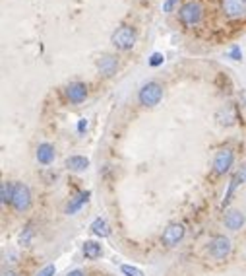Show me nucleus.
Wrapping results in <instances>:
<instances>
[{
  "instance_id": "22",
  "label": "nucleus",
  "mask_w": 246,
  "mask_h": 276,
  "mask_svg": "<svg viewBox=\"0 0 246 276\" xmlns=\"http://www.w3.org/2000/svg\"><path fill=\"white\" fill-rule=\"evenodd\" d=\"M54 273H56V267H54V265H47V267H45V269H41L35 276H53Z\"/></svg>"
},
{
  "instance_id": "11",
  "label": "nucleus",
  "mask_w": 246,
  "mask_h": 276,
  "mask_svg": "<svg viewBox=\"0 0 246 276\" xmlns=\"http://www.w3.org/2000/svg\"><path fill=\"white\" fill-rule=\"evenodd\" d=\"M97 72L101 74L103 78H113L115 74L119 72V56L115 55H103L97 58Z\"/></svg>"
},
{
  "instance_id": "28",
  "label": "nucleus",
  "mask_w": 246,
  "mask_h": 276,
  "mask_svg": "<svg viewBox=\"0 0 246 276\" xmlns=\"http://www.w3.org/2000/svg\"><path fill=\"white\" fill-rule=\"evenodd\" d=\"M78 129H80V132H84V130L88 129V121H80V125H78Z\"/></svg>"
},
{
  "instance_id": "20",
  "label": "nucleus",
  "mask_w": 246,
  "mask_h": 276,
  "mask_svg": "<svg viewBox=\"0 0 246 276\" xmlns=\"http://www.w3.org/2000/svg\"><path fill=\"white\" fill-rule=\"evenodd\" d=\"M217 121H219V125H223V127H231V125H235V113L231 107H225V109H221L217 113Z\"/></svg>"
},
{
  "instance_id": "26",
  "label": "nucleus",
  "mask_w": 246,
  "mask_h": 276,
  "mask_svg": "<svg viewBox=\"0 0 246 276\" xmlns=\"http://www.w3.org/2000/svg\"><path fill=\"white\" fill-rule=\"evenodd\" d=\"M0 276H19L14 269H2V275Z\"/></svg>"
},
{
  "instance_id": "19",
  "label": "nucleus",
  "mask_w": 246,
  "mask_h": 276,
  "mask_svg": "<svg viewBox=\"0 0 246 276\" xmlns=\"http://www.w3.org/2000/svg\"><path fill=\"white\" fill-rule=\"evenodd\" d=\"M12 191H14V183H10V181L0 183V204L4 208L12 204Z\"/></svg>"
},
{
  "instance_id": "16",
  "label": "nucleus",
  "mask_w": 246,
  "mask_h": 276,
  "mask_svg": "<svg viewBox=\"0 0 246 276\" xmlns=\"http://www.w3.org/2000/svg\"><path fill=\"white\" fill-rule=\"evenodd\" d=\"M66 167L70 171H74V173H82V171H86L89 167V160L86 156H70L66 160Z\"/></svg>"
},
{
  "instance_id": "25",
  "label": "nucleus",
  "mask_w": 246,
  "mask_h": 276,
  "mask_svg": "<svg viewBox=\"0 0 246 276\" xmlns=\"http://www.w3.org/2000/svg\"><path fill=\"white\" fill-rule=\"evenodd\" d=\"M231 58H235V60H241V58H243V51H241L239 47H233V51H231Z\"/></svg>"
},
{
  "instance_id": "12",
  "label": "nucleus",
  "mask_w": 246,
  "mask_h": 276,
  "mask_svg": "<svg viewBox=\"0 0 246 276\" xmlns=\"http://www.w3.org/2000/svg\"><path fill=\"white\" fill-rule=\"evenodd\" d=\"M223 224H225V228L231 230V232H239V230H243L245 224H246L245 212L239 210V208H229V210H225Z\"/></svg>"
},
{
  "instance_id": "1",
  "label": "nucleus",
  "mask_w": 246,
  "mask_h": 276,
  "mask_svg": "<svg viewBox=\"0 0 246 276\" xmlns=\"http://www.w3.org/2000/svg\"><path fill=\"white\" fill-rule=\"evenodd\" d=\"M202 18H204V8H202L200 2H196V0H186V2L180 4V8H178V21H180L186 29L196 27V25L202 21Z\"/></svg>"
},
{
  "instance_id": "13",
  "label": "nucleus",
  "mask_w": 246,
  "mask_h": 276,
  "mask_svg": "<svg viewBox=\"0 0 246 276\" xmlns=\"http://www.w3.org/2000/svg\"><path fill=\"white\" fill-rule=\"evenodd\" d=\"M89 197H91V191H80V193H76L74 197H70V201L64 206V214H68V216L78 214L89 203Z\"/></svg>"
},
{
  "instance_id": "9",
  "label": "nucleus",
  "mask_w": 246,
  "mask_h": 276,
  "mask_svg": "<svg viewBox=\"0 0 246 276\" xmlns=\"http://www.w3.org/2000/svg\"><path fill=\"white\" fill-rule=\"evenodd\" d=\"M219 8L227 19H241L246 16V0H219Z\"/></svg>"
},
{
  "instance_id": "23",
  "label": "nucleus",
  "mask_w": 246,
  "mask_h": 276,
  "mask_svg": "<svg viewBox=\"0 0 246 276\" xmlns=\"http://www.w3.org/2000/svg\"><path fill=\"white\" fill-rule=\"evenodd\" d=\"M163 62V55L161 53H153L151 58H149V66H159Z\"/></svg>"
},
{
  "instance_id": "2",
  "label": "nucleus",
  "mask_w": 246,
  "mask_h": 276,
  "mask_svg": "<svg viewBox=\"0 0 246 276\" xmlns=\"http://www.w3.org/2000/svg\"><path fill=\"white\" fill-rule=\"evenodd\" d=\"M163 99V84L157 80H149L145 82L138 92V101H140L141 107H147V109H153L157 107Z\"/></svg>"
},
{
  "instance_id": "6",
  "label": "nucleus",
  "mask_w": 246,
  "mask_h": 276,
  "mask_svg": "<svg viewBox=\"0 0 246 276\" xmlns=\"http://www.w3.org/2000/svg\"><path fill=\"white\" fill-rule=\"evenodd\" d=\"M113 47H117L119 51H130L136 45V31L132 25H121L113 31L111 35Z\"/></svg>"
},
{
  "instance_id": "17",
  "label": "nucleus",
  "mask_w": 246,
  "mask_h": 276,
  "mask_svg": "<svg viewBox=\"0 0 246 276\" xmlns=\"http://www.w3.org/2000/svg\"><path fill=\"white\" fill-rule=\"evenodd\" d=\"M33 240H35V228H33V224L29 222V224H25V228L19 232L18 243L21 247H31V245H33Z\"/></svg>"
},
{
  "instance_id": "15",
  "label": "nucleus",
  "mask_w": 246,
  "mask_h": 276,
  "mask_svg": "<svg viewBox=\"0 0 246 276\" xmlns=\"http://www.w3.org/2000/svg\"><path fill=\"white\" fill-rule=\"evenodd\" d=\"M82 253L89 261H97V259L103 257V245L95 240H88L84 241V245H82Z\"/></svg>"
},
{
  "instance_id": "27",
  "label": "nucleus",
  "mask_w": 246,
  "mask_h": 276,
  "mask_svg": "<svg viewBox=\"0 0 246 276\" xmlns=\"http://www.w3.org/2000/svg\"><path fill=\"white\" fill-rule=\"evenodd\" d=\"M66 276H88V275H86L82 269H74V271H70V273H68Z\"/></svg>"
},
{
  "instance_id": "24",
  "label": "nucleus",
  "mask_w": 246,
  "mask_h": 276,
  "mask_svg": "<svg viewBox=\"0 0 246 276\" xmlns=\"http://www.w3.org/2000/svg\"><path fill=\"white\" fill-rule=\"evenodd\" d=\"M178 2V0H165L163 2V10L169 14V12H173V8H175V4Z\"/></svg>"
},
{
  "instance_id": "8",
  "label": "nucleus",
  "mask_w": 246,
  "mask_h": 276,
  "mask_svg": "<svg viewBox=\"0 0 246 276\" xmlns=\"http://www.w3.org/2000/svg\"><path fill=\"white\" fill-rule=\"evenodd\" d=\"M245 181H246V162H243L241 166L237 167V171L233 173V177H231V183H229V189H227V193H225V199H223V203H221V210H223V212H225V208L231 204V201L235 199L237 189L245 183Z\"/></svg>"
},
{
  "instance_id": "4",
  "label": "nucleus",
  "mask_w": 246,
  "mask_h": 276,
  "mask_svg": "<svg viewBox=\"0 0 246 276\" xmlns=\"http://www.w3.org/2000/svg\"><path fill=\"white\" fill-rule=\"evenodd\" d=\"M31 203H33V197H31V189L23 181H16L14 183V191H12V210L16 214H23L31 208Z\"/></svg>"
},
{
  "instance_id": "7",
  "label": "nucleus",
  "mask_w": 246,
  "mask_h": 276,
  "mask_svg": "<svg viewBox=\"0 0 246 276\" xmlns=\"http://www.w3.org/2000/svg\"><path fill=\"white\" fill-rule=\"evenodd\" d=\"M184 236H186V226L182 222H171L161 234V245L167 249H173L184 240Z\"/></svg>"
},
{
  "instance_id": "10",
  "label": "nucleus",
  "mask_w": 246,
  "mask_h": 276,
  "mask_svg": "<svg viewBox=\"0 0 246 276\" xmlns=\"http://www.w3.org/2000/svg\"><path fill=\"white\" fill-rule=\"evenodd\" d=\"M88 93L89 90L84 82H70L64 88V95H66L68 103H72V105H82L88 99Z\"/></svg>"
},
{
  "instance_id": "18",
  "label": "nucleus",
  "mask_w": 246,
  "mask_h": 276,
  "mask_svg": "<svg viewBox=\"0 0 246 276\" xmlns=\"http://www.w3.org/2000/svg\"><path fill=\"white\" fill-rule=\"evenodd\" d=\"M91 234L97 236V238H101V240L109 238V236H111V228H109L107 220H103V218H95V220L91 222Z\"/></svg>"
},
{
  "instance_id": "21",
  "label": "nucleus",
  "mask_w": 246,
  "mask_h": 276,
  "mask_svg": "<svg viewBox=\"0 0 246 276\" xmlns=\"http://www.w3.org/2000/svg\"><path fill=\"white\" fill-rule=\"evenodd\" d=\"M121 273L126 276H143L140 269H136V267H132V265H123L121 267Z\"/></svg>"
},
{
  "instance_id": "3",
  "label": "nucleus",
  "mask_w": 246,
  "mask_h": 276,
  "mask_svg": "<svg viewBox=\"0 0 246 276\" xmlns=\"http://www.w3.org/2000/svg\"><path fill=\"white\" fill-rule=\"evenodd\" d=\"M235 164V150L231 146L219 148L211 162V177H225Z\"/></svg>"
},
{
  "instance_id": "14",
  "label": "nucleus",
  "mask_w": 246,
  "mask_h": 276,
  "mask_svg": "<svg viewBox=\"0 0 246 276\" xmlns=\"http://www.w3.org/2000/svg\"><path fill=\"white\" fill-rule=\"evenodd\" d=\"M35 158L41 166H51V164L54 162V158H56L54 146L53 144H49V142H41V144L37 146Z\"/></svg>"
},
{
  "instance_id": "5",
  "label": "nucleus",
  "mask_w": 246,
  "mask_h": 276,
  "mask_svg": "<svg viewBox=\"0 0 246 276\" xmlns=\"http://www.w3.org/2000/svg\"><path fill=\"white\" fill-rule=\"evenodd\" d=\"M231 251H233V243L223 234H217L208 241V255L213 261H225L231 255Z\"/></svg>"
}]
</instances>
